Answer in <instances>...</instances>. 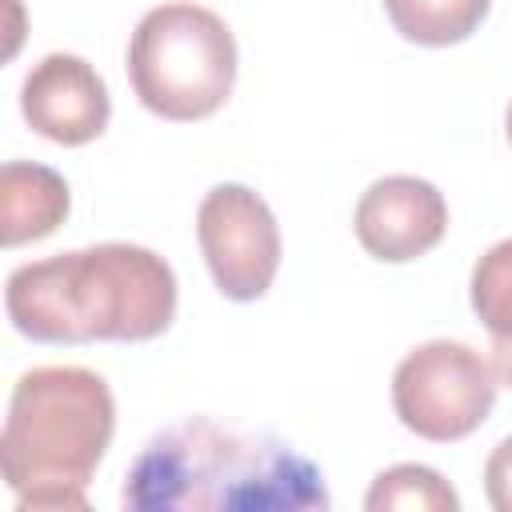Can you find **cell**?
<instances>
[{"label": "cell", "mask_w": 512, "mask_h": 512, "mask_svg": "<svg viewBox=\"0 0 512 512\" xmlns=\"http://www.w3.org/2000/svg\"><path fill=\"white\" fill-rule=\"evenodd\" d=\"M132 512H312L328 508L320 468L272 432L192 416L152 436L124 476Z\"/></svg>", "instance_id": "obj_1"}, {"label": "cell", "mask_w": 512, "mask_h": 512, "mask_svg": "<svg viewBox=\"0 0 512 512\" xmlns=\"http://www.w3.org/2000/svg\"><path fill=\"white\" fill-rule=\"evenodd\" d=\"M4 308L12 328L40 344H140L168 332L176 276L152 248L108 240L12 268Z\"/></svg>", "instance_id": "obj_2"}, {"label": "cell", "mask_w": 512, "mask_h": 512, "mask_svg": "<svg viewBox=\"0 0 512 512\" xmlns=\"http://www.w3.org/2000/svg\"><path fill=\"white\" fill-rule=\"evenodd\" d=\"M112 428L116 404L104 376L76 364L24 372L0 432V468L16 508H88L84 488L112 444Z\"/></svg>", "instance_id": "obj_3"}, {"label": "cell", "mask_w": 512, "mask_h": 512, "mask_svg": "<svg viewBox=\"0 0 512 512\" xmlns=\"http://www.w3.org/2000/svg\"><path fill=\"white\" fill-rule=\"evenodd\" d=\"M128 80L136 100L160 120H204L236 84L232 28L200 4H160L140 16L128 40Z\"/></svg>", "instance_id": "obj_4"}, {"label": "cell", "mask_w": 512, "mask_h": 512, "mask_svg": "<svg viewBox=\"0 0 512 512\" xmlns=\"http://www.w3.org/2000/svg\"><path fill=\"white\" fill-rule=\"evenodd\" d=\"M500 376L492 360L460 340H428L392 372V408L400 424L424 440L448 444L472 436L492 404Z\"/></svg>", "instance_id": "obj_5"}, {"label": "cell", "mask_w": 512, "mask_h": 512, "mask_svg": "<svg viewBox=\"0 0 512 512\" xmlns=\"http://www.w3.org/2000/svg\"><path fill=\"white\" fill-rule=\"evenodd\" d=\"M196 236L216 288L228 300H260L280 268V228L248 184H216L196 208Z\"/></svg>", "instance_id": "obj_6"}, {"label": "cell", "mask_w": 512, "mask_h": 512, "mask_svg": "<svg viewBox=\"0 0 512 512\" xmlns=\"http://www.w3.org/2000/svg\"><path fill=\"white\" fill-rule=\"evenodd\" d=\"M20 112L44 140L76 148L108 128L112 100L88 60L72 52H48L40 64L28 68L20 84Z\"/></svg>", "instance_id": "obj_7"}, {"label": "cell", "mask_w": 512, "mask_h": 512, "mask_svg": "<svg viewBox=\"0 0 512 512\" xmlns=\"http://www.w3.org/2000/svg\"><path fill=\"white\" fill-rule=\"evenodd\" d=\"M356 240L368 256L404 264L436 248L448 232V204L420 176H384L356 204Z\"/></svg>", "instance_id": "obj_8"}, {"label": "cell", "mask_w": 512, "mask_h": 512, "mask_svg": "<svg viewBox=\"0 0 512 512\" xmlns=\"http://www.w3.org/2000/svg\"><path fill=\"white\" fill-rule=\"evenodd\" d=\"M68 184L60 172L28 160H8L0 168V236L8 248L44 240L68 216Z\"/></svg>", "instance_id": "obj_9"}, {"label": "cell", "mask_w": 512, "mask_h": 512, "mask_svg": "<svg viewBox=\"0 0 512 512\" xmlns=\"http://www.w3.org/2000/svg\"><path fill=\"white\" fill-rule=\"evenodd\" d=\"M472 312L492 336V368L512 388V240L492 244L472 268Z\"/></svg>", "instance_id": "obj_10"}, {"label": "cell", "mask_w": 512, "mask_h": 512, "mask_svg": "<svg viewBox=\"0 0 512 512\" xmlns=\"http://www.w3.org/2000/svg\"><path fill=\"white\" fill-rule=\"evenodd\" d=\"M488 8L492 0H384L392 28L424 48H448L468 40Z\"/></svg>", "instance_id": "obj_11"}, {"label": "cell", "mask_w": 512, "mask_h": 512, "mask_svg": "<svg viewBox=\"0 0 512 512\" xmlns=\"http://www.w3.org/2000/svg\"><path fill=\"white\" fill-rule=\"evenodd\" d=\"M368 512H456L460 496L428 464H396L380 472L364 496Z\"/></svg>", "instance_id": "obj_12"}, {"label": "cell", "mask_w": 512, "mask_h": 512, "mask_svg": "<svg viewBox=\"0 0 512 512\" xmlns=\"http://www.w3.org/2000/svg\"><path fill=\"white\" fill-rule=\"evenodd\" d=\"M484 492L496 512H512V436H504L484 464Z\"/></svg>", "instance_id": "obj_13"}, {"label": "cell", "mask_w": 512, "mask_h": 512, "mask_svg": "<svg viewBox=\"0 0 512 512\" xmlns=\"http://www.w3.org/2000/svg\"><path fill=\"white\" fill-rule=\"evenodd\" d=\"M504 128H508V144H512V104H508V120H504Z\"/></svg>", "instance_id": "obj_14"}]
</instances>
